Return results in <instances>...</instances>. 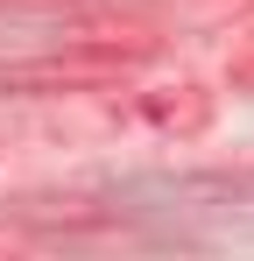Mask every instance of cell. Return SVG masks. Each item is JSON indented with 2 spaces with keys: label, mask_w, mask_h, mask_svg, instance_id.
I'll list each match as a JSON object with an SVG mask.
<instances>
[]
</instances>
